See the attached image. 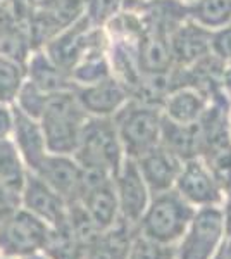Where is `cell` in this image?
Segmentation results:
<instances>
[{
	"label": "cell",
	"mask_w": 231,
	"mask_h": 259,
	"mask_svg": "<svg viewBox=\"0 0 231 259\" xmlns=\"http://www.w3.org/2000/svg\"><path fill=\"white\" fill-rule=\"evenodd\" d=\"M222 209V221H224V239L231 237V187L224 194V202L221 206Z\"/></svg>",
	"instance_id": "cell-30"
},
{
	"label": "cell",
	"mask_w": 231,
	"mask_h": 259,
	"mask_svg": "<svg viewBox=\"0 0 231 259\" xmlns=\"http://www.w3.org/2000/svg\"><path fill=\"white\" fill-rule=\"evenodd\" d=\"M29 169L11 139L0 140V182L12 194L21 195Z\"/></svg>",
	"instance_id": "cell-22"
},
{
	"label": "cell",
	"mask_w": 231,
	"mask_h": 259,
	"mask_svg": "<svg viewBox=\"0 0 231 259\" xmlns=\"http://www.w3.org/2000/svg\"><path fill=\"white\" fill-rule=\"evenodd\" d=\"M24 80V62L0 52V102H14Z\"/></svg>",
	"instance_id": "cell-24"
},
{
	"label": "cell",
	"mask_w": 231,
	"mask_h": 259,
	"mask_svg": "<svg viewBox=\"0 0 231 259\" xmlns=\"http://www.w3.org/2000/svg\"><path fill=\"white\" fill-rule=\"evenodd\" d=\"M73 157L85 171L114 178L126 156L112 118H88Z\"/></svg>",
	"instance_id": "cell-2"
},
{
	"label": "cell",
	"mask_w": 231,
	"mask_h": 259,
	"mask_svg": "<svg viewBox=\"0 0 231 259\" xmlns=\"http://www.w3.org/2000/svg\"><path fill=\"white\" fill-rule=\"evenodd\" d=\"M50 94H45L43 90H40L36 85H33L31 81L24 80V83L21 85V89L16 95L14 102V109H18L23 114L29 116L33 119H40V116L43 114L45 104H47Z\"/></svg>",
	"instance_id": "cell-25"
},
{
	"label": "cell",
	"mask_w": 231,
	"mask_h": 259,
	"mask_svg": "<svg viewBox=\"0 0 231 259\" xmlns=\"http://www.w3.org/2000/svg\"><path fill=\"white\" fill-rule=\"evenodd\" d=\"M222 245H224L228 252H231V237H226V239L222 240Z\"/></svg>",
	"instance_id": "cell-36"
},
{
	"label": "cell",
	"mask_w": 231,
	"mask_h": 259,
	"mask_svg": "<svg viewBox=\"0 0 231 259\" xmlns=\"http://www.w3.org/2000/svg\"><path fill=\"white\" fill-rule=\"evenodd\" d=\"M144 2H145V0H144Z\"/></svg>",
	"instance_id": "cell-40"
},
{
	"label": "cell",
	"mask_w": 231,
	"mask_h": 259,
	"mask_svg": "<svg viewBox=\"0 0 231 259\" xmlns=\"http://www.w3.org/2000/svg\"><path fill=\"white\" fill-rule=\"evenodd\" d=\"M164 116V114H162ZM161 145L178 156L181 161L199 156L200 137L199 126L195 124H179L174 121L162 118L161 128Z\"/></svg>",
	"instance_id": "cell-20"
},
{
	"label": "cell",
	"mask_w": 231,
	"mask_h": 259,
	"mask_svg": "<svg viewBox=\"0 0 231 259\" xmlns=\"http://www.w3.org/2000/svg\"><path fill=\"white\" fill-rule=\"evenodd\" d=\"M211 104V97L193 85H178L167 92L161 111L164 118L179 124H195Z\"/></svg>",
	"instance_id": "cell-14"
},
{
	"label": "cell",
	"mask_w": 231,
	"mask_h": 259,
	"mask_svg": "<svg viewBox=\"0 0 231 259\" xmlns=\"http://www.w3.org/2000/svg\"><path fill=\"white\" fill-rule=\"evenodd\" d=\"M135 161L152 195L174 189V183L183 166V161L161 144Z\"/></svg>",
	"instance_id": "cell-12"
},
{
	"label": "cell",
	"mask_w": 231,
	"mask_h": 259,
	"mask_svg": "<svg viewBox=\"0 0 231 259\" xmlns=\"http://www.w3.org/2000/svg\"><path fill=\"white\" fill-rule=\"evenodd\" d=\"M24 74L26 80L36 85L45 94H56V92L74 89L68 71L54 62L45 54L43 49H35L29 52L24 61Z\"/></svg>",
	"instance_id": "cell-16"
},
{
	"label": "cell",
	"mask_w": 231,
	"mask_h": 259,
	"mask_svg": "<svg viewBox=\"0 0 231 259\" xmlns=\"http://www.w3.org/2000/svg\"><path fill=\"white\" fill-rule=\"evenodd\" d=\"M179 2H183L184 6H192V4H195L197 0H179Z\"/></svg>",
	"instance_id": "cell-38"
},
{
	"label": "cell",
	"mask_w": 231,
	"mask_h": 259,
	"mask_svg": "<svg viewBox=\"0 0 231 259\" xmlns=\"http://www.w3.org/2000/svg\"><path fill=\"white\" fill-rule=\"evenodd\" d=\"M126 259H174V247H166L135 232Z\"/></svg>",
	"instance_id": "cell-26"
},
{
	"label": "cell",
	"mask_w": 231,
	"mask_h": 259,
	"mask_svg": "<svg viewBox=\"0 0 231 259\" xmlns=\"http://www.w3.org/2000/svg\"><path fill=\"white\" fill-rule=\"evenodd\" d=\"M211 56L221 64H231V23L211 31Z\"/></svg>",
	"instance_id": "cell-28"
},
{
	"label": "cell",
	"mask_w": 231,
	"mask_h": 259,
	"mask_svg": "<svg viewBox=\"0 0 231 259\" xmlns=\"http://www.w3.org/2000/svg\"><path fill=\"white\" fill-rule=\"evenodd\" d=\"M0 4H2V2H0Z\"/></svg>",
	"instance_id": "cell-41"
},
{
	"label": "cell",
	"mask_w": 231,
	"mask_h": 259,
	"mask_svg": "<svg viewBox=\"0 0 231 259\" xmlns=\"http://www.w3.org/2000/svg\"><path fill=\"white\" fill-rule=\"evenodd\" d=\"M45 183L61 195L66 202L81 199L83 169L71 154H47L38 169L33 171Z\"/></svg>",
	"instance_id": "cell-9"
},
{
	"label": "cell",
	"mask_w": 231,
	"mask_h": 259,
	"mask_svg": "<svg viewBox=\"0 0 231 259\" xmlns=\"http://www.w3.org/2000/svg\"><path fill=\"white\" fill-rule=\"evenodd\" d=\"M228 128H229V133H231V100L228 104Z\"/></svg>",
	"instance_id": "cell-37"
},
{
	"label": "cell",
	"mask_w": 231,
	"mask_h": 259,
	"mask_svg": "<svg viewBox=\"0 0 231 259\" xmlns=\"http://www.w3.org/2000/svg\"><path fill=\"white\" fill-rule=\"evenodd\" d=\"M9 139L12 140L14 147L18 149V152L21 154L26 168L31 173L38 169L41 161L49 154L40 121L29 118V116L14 109V124H12V132Z\"/></svg>",
	"instance_id": "cell-15"
},
{
	"label": "cell",
	"mask_w": 231,
	"mask_h": 259,
	"mask_svg": "<svg viewBox=\"0 0 231 259\" xmlns=\"http://www.w3.org/2000/svg\"><path fill=\"white\" fill-rule=\"evenodd\" d=\"M144 0H124V9H136Z\"/></svg>",
	"instance_id": "cell-35"
},
{
	"label": "cell",
	"mask_w": 231,
	"mask_h": 259,
	"mask_svg": "<svg viewBox=\"0 0 231 259\" xmlns=\"http://www.w3.org/2000/svg\"><path fill=\"white\" fill-rule=\"evenodd\" d=\"M221 89L224 92V95L231 100V64L224 66L221 76Z\"/></svg>",
	"instance_id": "cell-32"
},
{
	"label": "cell",
	"mask_w": 231,
	"mask_h": 259,
	"mask_svg": "<svg viewBox=\"0 0 231 259\" xmlns=\"http://www.w3.org/2000/svg\"><path fill=\"white\" fill-rule=\"evenodd\" d=\"M86 119L88 116L79 106L74 89L50 94L38 119L49 152L73 156Z\"/></svg>",
	"instance_id": "cell-1"
},
{
	"label": "cell",
	"mask_w": 231,
	"mask_h": 259,
	"mask_svg": "<svg viewBox=\"0 0 231 259\" xmlns=\"http://www.w3.org/2000/svg\"><path fill=\"white\" fill-rule=\"evenodd\" d=\"M71 81L74 89L76 87L94 85L97 81H102L106 78L112 76L111 62H109L107 47L106 49H95L81 57L76 66L69 71Z\"/></svg>",
	"instance_id": "cell-21"
},
{
	"label": "cell",
	"mask_w": 231,
	"mask_h": 259,
	"mask_svg": "<svg viewBox=\"0 0 231 259\" xmlns=\"http://www.w3.org/2000/svg\"><path fill=\"white\" fill-rule=\"evenodd\" d=\"M14 124V107L12 104L0 102V140L9 139Z\"/></svg>",
	"instance_id": "cell-29"
},
{
	"label": "cell",
	"mask_w": 231,
	"mask_h": 259,
	"mask_svg": "<svg viewBox=\"0 0 231 259\" xmlns=\"http://www.w3.org/2000/svg\"><path fill=\"white\" fill-rule=\"evenodd\" d=\"M162 118V111L157 106H149L135 99H129L124 104L112 121L126 157L138 159L161 144Z\"/></svg>",
	"instance_id": "cell-4"
},
{
	"label": "cell",
	"mask_w": 231,
	"mask_h": 259,
	"mask_svg": "<svg viewBox=\"0 0 231 259\" xmlns=\"http://www.w3.org/2000/svg\"><path fill=\"white\" fill-rule=\"evenodd\" d=\"M74 94L88 118H114L131 99V94L114 76L94 85L76 87Z\"/></svg>",
	"instance_id": "cell-10"
},
{
	"label": "cell",
	"mask_w": 231,
	"mask_h": 259,
	"mask_svg": "<svg viewBox=\"0 0 231 259\" xmlns=\"http://www.w3.org/2000/svg\"><path fill=\"white\" fill-rule=\"evenodd\" d=\"M138 64L144 74H167L174 68L167 35L144 28L136 45Z\"/></svg>",
	"instance_id": "cell-18"
},
{
	"label": "cell",
	"mask_w": 231,
	"mask_h": 259,
	"mask_svg": "<svg viewBox=\"0 0 231 259\" xmlns=\"http://www.w3.org/2000/svg\"><path fill=\"white\" fill-rule=\"evenodd\" d=\"M224 240L221 206L199 207L181 240L174 247V259H212Z\"/></svg>",
	"instance_id": "cell-5"
},
{
	"label": "cell",
	"mask_w": 231,
	"mask_h": 259,
	"mask_svg": "<svg viewBox=\"0 0 231 259\" xmlns=\"http://www.w3.org/2000/svg\"><path fill=\"white\" fill-rule=\"evenodd\" d=\"M26 259H45V257H40V256H28Z\"/></svg>",
	"instance_id": "cell-39"
},
{
	"label": "cell",
	"mask_w": 231,
	"mask_h": 259,
	"mask_svg": "<svg viewBox=\"0 0 231 259\" xmlns=\"http://www.w3.org/2000/svg\"><path fill=\"white\" fill-rule=\"evenodd\" d=\"M79 202L85 206L100 232H106L119 221V204L112 180H104L85 189Z\"/></svg>",
	"instance_id": "cell-17"
},
{
	"label": "cell",
	"mask_w": 231,
	"mask_h": 259,
	"mask_svg": "<svg viewBox=\"0 0 231 259\" xmlns=\"http://www.w3.org/2000/svg\"><path fill=\"white\" fill-rule=\"evenodd\" d=\"M188 18L214 31L231 23V0H197L188 6Z\"/></svg>",
	"instance_id": "cell-23"
},
{
	"label": "cell",
	"mask_w": 231,
	"mask_h": 259,
	"mask_svg": "<svg viewBox=\"0 0 231 259\" xmlns=\"http://www.w3.org/2000/svg\"><path fill=\"white\" fill-rule=\"evenodd\" d=\"M112 183H114L117 204H119V220L136 232L138 223L152 199V194L138 169L136 161L126 157L119 171L112 178Z\"/></svg>",
	"instance_id": "cell-7"
},
{
	"label": "cell",
	"mask_w": 231,
	"mask_h": 259,
	"mask_svg": "<svg viewBox=\"0 0 231 259\" xmlns=\"http://www.w3.org/2000/svg\"><path fill=\"white\" fill-rule=\"evenodd\" d=\"M174 190L197 209L207 206H222L226 194L214 171L199 156L183 161Z\"/></svg>",
	"instance_id": "cell-6"
},
{
	"label": "cell",
	"mask_w": 231,
	"mask_h": 259,
	"mask_svg": "<svg viewBox=\"0 0 231 259\" xmlns=\"http://www.w3.org/2000/svg\"><path fill=\"white\" fill-rule=\"evenodd\" d=\"M19 199H23V204L31 214L38 216L40 220L50 221L54 223V227L66 220L68 202L31 171L28 173Z\"/></svg>",
	"instance_id": "cell-13"
},
{
	"label": "cell",
	"mask_w": 231,
	"mask_h": 259,
	"mask_svg": "<svg viewBox=\"0 0 231 259\" xmlns=\"http://www.w3.org/2000/svg\"><path fill=\"white\" fill-rule=\"evenodd\" d=\"M212 259H231V252H228V250H226V247L224 245H219V249H217V252L214 254V257Z\"/></svg>",
	"instance_id": "cell-33"
},
{
	"label": "cell",
	"mask_w": 231,
	"mask_h": 259,
	"mask_svg": "<svg viewBox=\"0 0 231 259\" xmlns=\"http://www.w3.org/2000/svg\"><path fill=\"white\" fill-rule=\"evenodd\" d=\"M133 233L135 230L119 220L114 227L102 232L99 239L85 247L83 259H126Z\"/></svg>",
	"instance_id": "cell-19"
},
{
	"label": "cell",
	"mask_w": 231,
	"mask_h": 259,
	"mask_svg": "<svg viewBox=\"0 0 231 259\" xmlns=\"http://www.w3.org/2000/svg\"><path fill=\"white\" fill-rule=\"evenodd\" d=\"M174 68H190L211 54V31L188 18L167 36Z\"/></svg>",
	"instance_id": "cell-11"
},
{
	"label": "cell",
	"mask_w": 231,
	"mask_h": 259,
	"mask_svg": "<svg viewBox=\"0 0 231 259\" xmlns=\"http://www.w3.org/2000/svg\"><path fill=\"white\" fill-rule=\"evenodd\" d=\"M49 228L29 211L12 209L0 227V247L11 256H28L45 245Z\"/></svg>",
	"instance_id": "cell-8"
},
{
	"label": "cell",
	"mask_w": 231,
	"mask_h": 259,
	"mask_svg": "<svg viewBox=\"0 0 231 259\" xmlns=\"http://www.w3.org/2000/svg\"><path fill=\"white\" fill-rule=\"evenodd\" d=\"M12 211V207H6V206H0V227H2L4 220L9 216V212Z\"/></svg>",
	"instance_id": "cell-34"
},
{
	"label": "cell",
	"mask_w": 231,
	"mask_h": 259,
	"mask_svg": "<svg viewBox=\"0 0 231 259\" xmlns=\"http://www.w3.org/2000/svg\"><path fill=\"white\" fill-rule=\"evenodd\" d=\"M19 202V195L12 194V192L0 182V206H6V207H12L14 209L16 204Z\"/></svg>",
	"instance_id": "cell-31"
},
{
	"label": "cell",
	"mask_w": 231,
	"mask_h": 259,
	"mask_svg": "<svg viewBox=\"0 0 231 259\" xmlns=\"http://www.w3.org/2000/svg\"><path fill=\"white\" fill-rule=\"evenodd\" d=\"M83 7L86 19L94 26L104 28L121 11H124V0H83Z\"/></svg>",
	"instance_id": "cell-27"
},
{
	"label": "cell",
	"mask_w": 231,
	"mask_h": 259,
	"mask_svg": "<svg viewBox=\"0 0 231 259\" xmlns=\"http://www.w3.org/2000/svg\"><path fill=\"white\" fill-rule=\"evenodd\" d=\"M195 211L197 207L188 204L174 189L155 194L138 223L136 232L166 247H176Z\"/></svg>",
	"instance_id": "cell-3"
}]
</instances>
